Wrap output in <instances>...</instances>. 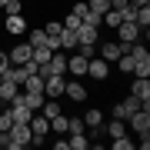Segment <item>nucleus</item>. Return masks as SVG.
I'll return each mask as SVG.
<instances>
[{"instance_id":"f257e3e1","label":"nucleus","mask_w":150,"mask_h":150,"mask_svg":"<svg viewBox=\"0 0 150 150\" xmlns=\"http://www.w3.org/2000/svg\"><path fill=\"white\" fill-rule=\"evenodd\" d=\"M27 127H30V134H33V140H30V144H33V147H40V144H43V140H47V134H50V120H47V117H43V113H33V117H30V123H27Z\"/></svg>"},{"instance_id":"f03ea898","label":"nucleus","mask_w":150,"mask_h":150,"mask_svg":"<svg viewBox=\"0 0 150 150\" xmlns=\"http://www.w3.org/2000/svg\"><path fill=\"white\" fill-rule=\"evenodd\" d=\"M127 123L134 127V134H140V130H150V100L140 103V110H134L127 117Z\"/></svg>"},{"instance_id":"7ed1b4c3","label":"nucleus","mask_w":150,"mask_h":150,"mask_svg":"<svg viewBox=\"0 0 150 150\" xmlns=\"http://www.w3.org/2000/svg\"><path fill=\"white\" fill-rule=\"evenodd\" d=\"M64 74H54V77H43V97H54V100H60L64 97Z\"/></svg>"},{"instance_id":"20e7f679","label":"nucleus","mask_w":150,"mask_h":150,"mask_svg":"<svg viewBox=\"0 0 150 150\" xmlns=\"http://www.w3.org/2000/svg\"><path fill=\"white\" fill-rule=\"evenodd\" d=\"M113 30H117L120 43H134V40H140V33H144V30H140V27H137L134 20H123V23H117Z\"/></svg>"},{"instance_id":"39448f33","label":"nucleus","mask_w":150,"mask_h":150,"mask_svg":"<svg viewBox=\"0 0 150 150\" xmlns=\"http://www.w3.org/2000/svg\"><path fill=\"white\" fill-rule=\"evenodd\" d=\"M87 74H90L93 80H107V77H110V64L103 57H90V60H87Z\"/></svg>"},{"instance_id":"423d86ee","label":"nucleus","mask_w":150,"mask_h":150,"mask_svg":"<svg viewBox=\"0 0 150 150\" xmlns=\"http://www.w3.org/2000/svg\"><path fill=\"white\" fill-rule=\"evenodd\" d=\"M17 93H20V83H17L10 74H0V100H4V103H10Z\"/></svg>"},{"instance_id":"0eeeda50","label":"nucleus","mask_w":150,"mask_h":150,"mask_svg":"<svg viewBox=\"0 0 150 150\" xmlns=\"http://www.w3.org/2000/svg\"><path fill=\"white\" fill-rule=\"evenodd\" d=\"M120 54H127V43H120V40H107V43H100V57L107 60V64H113Z\"/></svg>"},{"instance_id":"6e6552de","label":"nucleus","mask_w":150,"mask_h":150,"mask_svg":"<svg viewBox=\"0 0 150 150\" xmlns=\"http://www.w3.org/2000/svg\"><path fill=\"white\" fill-rule=\"evenodd\" d=\"M64 97H70L74 103H83V100H87V87H83L80 80H67V83H64Z\"/></svg>"},{"instance_id":"1a4fd4ad","label":"nucleus","mask_w":150,"mask_h":150,"mask_svg":"<svg viewBox=\"0 0 150 150\" xmlns=\"http://www.w3.org/2000/svg\"><path fill=\"white\" fill-rule=\"evenodd\" d=\"M7 107H10V113H13V123H30L33 110L27 107V103H20V100H10V103H7Z\"/></svg>"},{"instance_id":"9d476101","label":"nucleus","mask_w":150,"mask_h":150,"mask_svg":"<svg viewBox=\"0 0 150 150\" xmlns=\"http://www.w3.org/2000/svg\"><path fill=\"white\" fill-rule=\"evenodd\" d=\"M87 60H90V57H83V54L67 57V74H74V77H87Z\"/></svg>"},{"instance_id":"9b49d317","label":"nucleus","mask_w":150,"mask_h":150,"mask_svg":"<svg viewBox=\"0 0 150 150\" xmlns=\"http://www.w3.org/2000/svg\"><path fill=\"white\" fill-rule=\"evenodd\" d=\"M30 54H33L30 43H17V47H13L7 57H10V64H13V67H20V64H27V60H30Z\"/></svg>"},{"instance_id":"f8f14e48","label":"nucleus","mask_w":150,"mask_h":150,"mask_svg":"<svg viewBox=\"0 0 150 150\" xmlns=\"http://www.w3.org/2000/svg\"><path fill=\"white\" fill-rule=\"evenodd\" d=\"M4 27H7V33H27V20H23V13H7Z\"/></svg>"},{"instance_id":"ddd939ff","label":"nucleus","mask_w":150,"mask_h":150,"mask_svg":"<svg viewBox=\"0 0 150 150\" xmlns=\"http://www.w3.org/2000/svg\"><path fill=\"white\" fill-rule=\"evenodd\" d=\"M130 93H134L140 103H144V100H150V77H137V80H134V87H130Z\"/></svg>"},{"instance_id":"4468645a","label":"nucleus","mask_w":150,"mask_h":150,"mask_svg":"<svg viewBox=\"0 0 150 150\" xmlns=\"http://www.w3.org/2000/svg\"><path fill=\"white\" fill-rule=\"evenodd\" d=\"M74 33H77V43H93V47H97V33H100V30H97V27H87V23L80 20V27H77Z\"/></svg>"},{"instance_id":"2eb2a0df","label":"nucleus","mask_w":150,"mask_h":150,"mask_svg":"<svg viewBox=\"0 0 150 150\" xmlns=\"http://www.w3.org/2000/svg\"><path fill=\"white\" fill-rule=\"evenodd\" d=\"M100 123H103V110L90 107V110L83 113V127H90V130H100Z\"/></svg>"},{"instance_id":"dca6fc26","label":"nucleus","mask_w":150,"mask_h":150,"mask_svg":"<svg viewBox=\"0 0 150 150\" xmlns=\"http://www.w3.org/2000/svg\"><path fill=\"white\" fill-rule=\"evenodd\" d=\"M67 144H70V150H90V137L87 134H70Z\"/></svg>"},{"instance_id":"f3484780","label":"nucleus","mask_w":150,"mask_h":150,"mask_svg":"<svg viewBox=\"0 0 150 150\" xmlns=\"http://www.w3.org/2000/svg\"><path fill=\"white\" fill-rule=\"evenodd\" d=\"M120 134H127V120H117V117H113L107 123V137L113 140V137H120Z\"/></svg>"},{"instance_id":"a211bd4d","label":"nucleus","mask_w":150,"mask_h":150,"mask_svg":"<svg viewBox=\"0 0 150 150\" xmlns=\"http://www.w3.org/2000/svg\"><path fill=\"white\" fill-rule=\"evenodd\" d=\"M60 50H77V33L67 30V27H64V33H60Z\"/></svg>"},{"instance_id":"6ab92c4d","label":"nucleus","mask_w":150,"mask_h":150,"mask_svg":"<svg viewBox=\"0 0 150 150\" xmlns=\"http://www.w3.org/2000/svg\"><path fill=\"white\" fill-rule=\"evenodd\" d=\"M50 134H67V117H64V110H60L57 117H50Z\"/></svg>"},{"instance_id":"aec40b11","label":"nucleus","mask_w":150,"mask_h":150,"mask_svg":"<svg viewBox=\"0 0 150 150\" xmlns=\"http://www.w3.org/2000/svg\"><path fill=\"white\" fill-rule=\"evenodd\" d=\"M50 54H54V50H50L47 43H43V47H33V54H30V60H37V67H40V64H47V60H50Z\"/></svg>"},{"instance_id":"412c9836","label":"nucleus","mask_w":150,"mask_h":150,"mask_svg":"<svg viewBox=\"0 0 150 150\" xmlns=\"http://www.w3.org/2000/svg\"><path fill=\"white\" fill-rule=\"evenodd\" d=\"M110 147L113 150H134V140H127V134H120V137L110 140Z\"/></svg>"},{"instance_id":"4be33fe9","label":"nucleus","mask_w":150,"mask_h":150,"mask_svg":"<svg viewBox=\"0 0 150 150\" xmlns=\"http://www.w3.org/2000/svg\"><path fill=\"white\" fill-rule=\"evenodd\" d=\"M27 43H30V47H43V43H47V33H43V30H30L27 33Z\"/></svg>"},{"instance_id":"5701e85b","label":"nucleus","mask_w":150,"mask_h":150,"mask_svg":"<svg viewBox=\"0 0 150 150\" xmlns=\"http://www.w3.org/2000/svg\"><path fill=\"white\" fill-rule=\"evenodd\" d=\"M87 10H93V13L103 17V13L110 10V0H90V4H87Z\"/></svg>"},{"instance_id":"b1692460","label":"nucleus","mask_w":150,"mask_h":150,"mask_svg":"<svg viewBox=\"0 0 150 150\" xmlns=\"http://www.w3.org/2000/svg\"><path fill=\"white\" fill-rule=\"evenodd\" d=\"M134 74L137 77H150V57L147 60H134Z\"/></svg>"},{"instance_id":"393cba45","label":"nucleus","mask_w":150,"mask_h":150,"mask_svg":"<svg viewBox=\"0 0 150 150\" xmlns=\"http://www.w3.org/2000/svg\"><path fill=\"white\" fill-rule=\"evenodd\" d=\"M80 20L87 23V27H97V30H100V13H93V10H87V13L80 17Z\"/></svg>"},{"instance_id":"a878e982","label":"nucleus","mask_w":150,"mask_h":150,"mask_svg":"<svg viewBox=\"0 0 150 150\" xmlns=\"http://www.w3.org/2000/svg\"><path fill=\"white\" fill-rule=\"evenodd\" d=\"M10 127H13V113H10V107H7V113H0V134L10 130Z\"/></svg>"},{"instance_id":"bb28decb","label":"nucleus","mask_w":150,"mask_h":150,"mask_svg":"<svg viewBox=\"0 0 150 150\" xmlns=\"http://www.w3.org/2000/svg\"><path fill=\"white\" fill-rule=\"evenodd\" d=\"M64 27H67V30H77V27H80V17H77L74 10H70V13L64 17Z\"/></svg>"},{"instance_id":"cd10ccee","label":"nucleus","mask_w":150,"mask_h":150,"mask_svg":"<svg viewBox=\"0 0 150 150\" xmlns=\"http://www.w3.org/2000/svg\"><path fill=\"white\" fill-rule=\"evenodd\" d=\"M4 10H7V13H23V4H20V0H7Z\"/></svg>"},{"instance_id":"c85d7f7f","label":"nucleus","mask_w":150,"mask_h":150,"mask_svg":"<svg viewBox=\"0 0 150 150\" xmlns=\"http://www.w3.org/2000/svg\"><path fill=\"white\" fill-rule=\"evenodd\" d=\"M7 67H10V57H7L4 50H0V74H7Z\"/></svg>"},{"instance_id":"c756f323","label":"nucleus","mask_w":150,"mask_h":150,"mask_svg":"<svg viewBox=\"0 0 150 150\" xmlns=\"http://www.w3.org/2000/svg\"><path fill=\"white\" fill-rule=\"evenodd\" d=\"M54 150H70V144H67L64 137H60V140H54Z\"/></svg>"},{"instance_id":"7c9ffc66","label":"nucleus","mask_w":150,"mask_h":150,"mask_svg":"<svg viewBox=\"0 0 150 150\" xmlns=\"http://www.w3.org/2000/svg\"><path fill=\"white\" fill-rule=\"evenodd\" d=\"M130 7H150V0H127Z\"/></svg>"},{"instance_id":"2f4dec72","label":"nucleus","mask_w":150,"mask_h":150,"mask_svg":"<svg viewBox=\"0 0 150 150\" xmlns=\"http://www.w3.org/2000/svg\"><path fill=\"white\" fill-rule=\"evenodd\" d=\"M123 4H127V0H110V7H123Z\"/></svg>"},{"instance_id":"473e14b6","label":"nucleus","mask_w":150,"mask_h":150,"mask_svg":"<svg viewBox=\"0 0 150 150\" xmlns=\"http://www.w3.org/2000/svg\"><path fill=\"white\" fill-rule=\"evenodd\" d=\"M4 4H7V0H0V7H4Z\"/></svg>"}]
</instances>
